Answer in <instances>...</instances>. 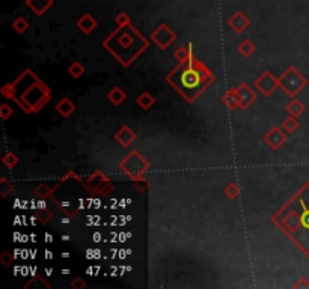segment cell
<instances>
[{
    "mask_svg": "<svg viewBox=\"0 0 309 289\" xmlns=\"http://www.w3.org/2000/svg\"><path fill=\"white\" fill-rule=\"evenodd\" d=\"M300 221H302V226L305 227V229H308V231H309V208H305Z\"/></svg>",
    "mask_w": 309,
    "mask_h": 289,
    "instance_id": "6da1fadb",
    "label": "cell"
}]
</instances>
